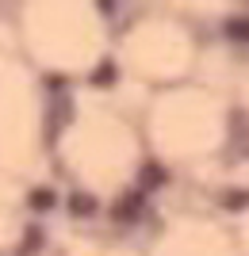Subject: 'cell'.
<instances>
[{"label": "cell", "instance_id": "obj_1", "mask_svg": "<svg viewBox=\"0 0 249 256\" xmlns=\"http://www.w3.org/2000/svg\"><path fill=\"white\" fill-rule=\"evenodd\" d=\"M69 210H73L77 218H92V214H96V199L88 192H73L69 195Z\"/></svg>", "mask_w": 249, "mask_h": 256}, {"label": "cell", "instance_id": "obj_4", "mask_svg": "<svg viewBox=\"0 0 249 256\" xmlns=\"http://www.w3.org/2000/svg\"><path fill=\"white\" fill-rule=\"evenodd\" d=\"M157 180H161V168H157V164H146V168H142V188H157Z\"/></svg>", "mask_w": 249, "mask_h": 256}, {"label": "cell", "instance_id": "obj_7", "mask_svg": "<svg viewBox=\"0 0 249 256\" xmlns=\"http://www.w3.org/2000/svg\"><path fill=\"white\" fill-rule=\"evenodd\" d=\"M111 76H115V69H111V62H108V65H100V69H96V84H108Z\"/></svg>", "mask_w": 249, "mask_h": 256}, {"label": "cell", "instance_id": "obj_2", "mask_svg": "<svg viewBox=\"0 0 249 256\" xmlns=\"http://www.w3.org/2000/svg\"><path fill=\"white\" fill-rule=\"evenodd\" d=\"M138 210H142V199H138V195H127L123 203H115V218H123V222L138 218Z\"/></svg>", "mask_w": 249, "mask_h": 256}, {"label": "cell", "instance_id": "obj_3", "mask_svg": "<svg viewBox=\"0 0 249 256\" xmlns=\"http://www.w3.org/2000/svg\"><path fill=\"white\" fill-rule=\"evenodd\" d=\"M31 206L35 210H50V206H58V195L50 188H39V192H31Z\"/></svg>", "mask_w": 249, "mask_h": 256}, {"label": "cell", "instance_id": "obj_6", "mask_svg": "<svg viewBox=\"0 0 249 256\" xmlns=\"http://www.w3.org/2000/svg\"><path fill=\"white\" fill-rule=\"evenodd\" d=\"M39 241H43V234H39V230H31V234L23 237V248H27V252H35V248H39Z\"/></svg>", "mask_w": 249, "mask_h": 256}, {"label": "cell", "instance_id": "obj_5", "mask_svg": "<svg viewBox=\"0 0 249 256\" xmlns=\"http://www.w3.org/2000/svg\"><path fill=\"white\" fill-rule=\"evenodd\" d=\"M230 34H238V38H249V20H234V23H230Z\"/></svg>", "mask_w": 249, "mask_h": 256}]
</instances>
